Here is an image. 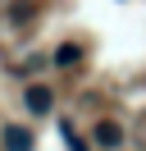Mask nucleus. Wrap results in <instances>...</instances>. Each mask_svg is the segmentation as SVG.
Listing matches in <instances>:
<instances>
[{
  "mask_svg": "<svg viewBox=\"0 0 146 151\" xmlns=\"http://www.w3.org/2000/svg\"><path fill=\"white\" fill-rule=\"evenodd\" d=\"M23 101H27V110L32 114H50V105H55V96H50V87H41V83H32L23 92Z\"/></svg>",
  "mask_w": 146,
  "mask_h": 151,
  "instance_id": "obj_2",
  "label": "nucleus"
},
{
  "mask_svg": "<svg viewBox=\"0 0 146 151\" xmlns=\"http://www.w3.org/2000/svg\"><path fill=\"white\" fill-rule=\"evenodd\" d=\"M91 142H96L100 151H119L123 147V128H119L114 119H100L96 128H91Z\"/></svg>",
  "mask_w": 146,
  "mask_h": 151,
  "instance_id": "obj_1",
  "label": "nucleus"
},
{
  "mask_svg": "<svg viewBox=\"0 0 146 151\" xmlns=\"http://www.w3.org/2000/svg\"><path fill=\"white\" fill-rule=\"evenodd\" d=\"M55 60H59V64H73V60H78V46H59V55H55Z\"/></svg>",
  "mask_w": 146,
  "mask_h": 151,
  "instance_id": "obj_4",
  "label": "nucleus"
},
{
  "mask_svg": "<svg viewBox=\"0 0 146 151\" xmlns=\"http://www.w3.org/2000/svg\"><path fill=\"white\" fill-rule=\"evenodd\" d=\"M5 151H32V133L18 128V124H9L5 128Z\"/></svg>",
  "mask_w": 146,
  "mask_h": 151,
  "instance_id": "obj_3",
  "label": "nucleus"
}]
</instances>
